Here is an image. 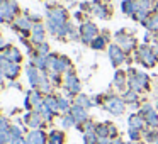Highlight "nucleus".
Returning <instances> with one entry per match:
<instances>
[{"instance_id":"473e14b6","label":"nucleus","mask_w":158,"mask_h":144,"mask_svg":"<svg viewBox=\"0 0 158 144\" xmlns=\"http://www.w3.org/2000/svg\"><path fill=\"white\" fill-rule=\"evenodd\" d=\"M156 109H158V100H156Z\"/></svg>"},{"instance_id":"2f4dec72","label":"nucleus","mask_w":158,"mask_h":144,"mask_svg":"<svg viewBox=\"0 0 158 144\" xmlns=\"http://www.w3.org/2000/svg\"><path fill=\"white\" fill-rule=\"evenodd\" d=\"M155 34H156V38H158V31H156V32H155Z\"/></svg>"},{"instance_id":"aec40b11","label":"nucleus","mask_w":158,"mask_h":144,"mask_svg":"<svg viewBox=\"0 0 158 144\" xmlns=\"http://www.w3.org/2000/svg\"><path fill=\"white\" fill-rule=\"evenodd\" d=\"M75 105H80V107H83V109H90V107H92V102H90L85 95H78V98L75 100Z\"/></svg>"},{"instance_id":"cd10ccee","label":"nucleus","mask_w":158,"mask_h":144,"mask_svg":"<svg viewBox=\"0 0 158 144\" xmlns=\"http://www.w3.org/2000/svg\"><path fill=\"white\" fill-rule=\"evenodd\" d=\"M5 48V41H4V38L0 36V49H4Z\"/></svg>"},{"instance_id":"f8f14e48","label":"nucleus","mask_w":158,"mask_h":144,"mask_svg":"<svg viewBox=\"0 0 158 144\" xmlns=\"http://www.w3.org/2000/svg\"><path fill=\"white\" fill-rule=\"evenodd\" d=\"M144 124H146V122H144V119L141 117V114H133V115L129 117V127H131V129L141 130Z\"/></svg>"},{"instance_id":"7ed1b4c3","label":"nucleus","mask_w":158,"mask_h":144,"mask_svg":"<svg viewBox=\"0 0 158 144\" xmlns=\"http://www.w3.org/2000/svg\"><path fill=\"white\" fill-rule=\"evenodd\" d=\"M139 114H141V117L144 119V122H146L148 126L153 127V129H156V126H158V114L155 112L153 107L151 105H143L141 110H139Z\"/></svg>"},{"instance_id":"9b49d317","label":"nucleus","mask_w":158,"mask_h":144,"mask_svg":"<svg viewBox=\"0 0 158 144\" xmlns=\"http://www.w3.org/2000/svg\"><path fill=\"white\" fill-rule=\"evenodd\" d=\"M27 78H29V82H31V85L38 88V85L41 83L43 76L39 75V70L36 68V66H32V65H31V66L27 68Z\"/></svg>"},{"instance_id":"dca6fc26","label":"nucleus","mask_w":158,"mask_h":144,"mask_svg":"<svg viewBox=\"0 0 158 144\" xmlns=\"http://www.w3.org/2000/svg\"><path fill=\"white\" fill-rule=\"evenodd\" d=\"M63 139H65V136H63V132H60V130H53L48 136L49 144H63Z\"/></svg>"},{"instance_id":"f3484780","label":"nucleus","mask_w":158,"mask_h":144,"mask_svg":"<svg viewBox=\"0 0 158 144\" xmlns=\"http://www.w3.org/2000/svg\"><path fill=\"white\" fill-rule=\"evenodd\" d=\"M95 134L99 139L109 137V124H97L95 126Z\"/></svg>"},{"instance_id":"6e6552de","label":"nucleus","mask_w":158,"mask_h":144,"mask_svg":"<svg viewBox=\"0 0 158 144\" xmlns=\"http://www.w3.org/2000/svg\"><path fill=\"white\" fill-rule=\"evenodd\" d=\"M46 134L43 132V130H38V129H32L31 134L27 136V139H26V142L27 144H46Z\"/></svg>"},{"instance_id":"423d86ee","label":"nucleus","mask_w":158,"mask_h":144,"mask_svg":"<svg viewBox=\"0 0 158 144\" xmlns=\"http://www.w3.org/2000/svg\"><path fill=\"white\" fill-rule=\"evenodd\" d=\"M90 10H92L94 14L97 15V17H100V19H109V17H110V9L107 7L106 4H100L99 0L92 4V7H90Z\"/></svg>"},{"instance_id":"a211bd4d","label":"nucleus","mask_w":158,"mask_h":144,"mask_svg":"<svg viewBox=\"0 0 158 144\" xmlns=\"http://www.w3.org/2000/svg\"><path fill=\"white\" fill-rule=\"evenodd\" d=\"M106 42H107V39L100 34V36H97V38L92 41V48L97 49V51H99V49H104V48H106Z\"/></svg>"},{"instance_id":"c756f323","label":"nucleus","mask_w":158,"mask_h":144,"mask_svg":"<svg viewBox=\"0 0 158 144\" xmlns=\"http://www.w3.org/2000/svg\"><path fill=\"white\" fill-rule=\"evenodd\" d=\"M151 144H158V139H156V141H155V142H151Z\"/></svg>"},{"instance_id":"a878e982","label":"nucleus","mask_w":158,"mask_h":144,"mask_svg":"<svg viewBox=\"0 0 158 144\" xmlns=\"http://www.w3.org/2000/svg\"><path fill=\"white\" fill-rule=\"evenodd\" d=\"M127 134H129V139H131V141H138V139H141V130H138V129H131V127H129Z\"/></svg>"},{"instance_id":"393cba45","label":"nucleus","mask_w":158,"mask_h":144,"mask_svg":"<svg viewBox=\"0 0 158 144\" xmlns=\"http://www.w3.org/2000/svg\"><path fill=\"white\" fill-rule=\"evenodd\" d=\"M58 105L61 112H70V102L66 98H58Z\"/></svg>"},{"instance_id":"0eeeda50","label":"nucleus","mask_w":158,"mask_h":144,"mask_svg":"<svg viewBox=\"0 0 158 144\" xmlns=\"http://www.w3.org/2000/svg\"><path fill=\"white\" fill-rule=\"evenodd\" d=\"M26 122H27V126L32 127V129H39V127L43 126V115L38 110H32V112H29L27 115H26Z\"/></svg>"},{"instance_id":"f257e3e1","label":"nucleus","mask_w":158,"mask_h":144,"mask_svg":"<svg viewBox=\"0 0 158 144\" xmlns=\"http://www.w3.org/2000/svg\"><path fill=\"white\" fill-rule=\"evenodd\" d=\"M99 36V29L94 22H83L82 27H80V38L83 42L87 44H92V41Z\"/></svg>"},{"instance_id":"ddd939ff","label":"nucleus","mask_w":158,"mask_h":144,"mask_svg":"<svg viewBox=\"0 0 158 144\" xmlns=\"http://www.w3.org/2000/svg\"><path fill=\"white\" fill-rule=\"evenodd\" d=\"M4 56L5 58L9 59V61H12V63H21V53H19V49L17 48H14V46H12V48H9L7 51L4 53Z\"/></svg>"},{"instance_id":"7c9ffc66","label":"nucleus","mask_w":158,"mask_h":144,"mask_svg":"<svg viewBox=\"0 0 158 144\" xmlns=\"http://www.w3.org/2000/svg\"><path fill=\"white\" fill-rule=\"evenodd\" d=\"M153 2H155V4H158V0H153Z\"/></svg>"},{"instance_id":"20e7f679","label":"nucleus","mask_w":158,"mask_h":144,"mask_svg":"<svg viewBox=\"0 0 158 144\" xmlns=\"http://www.w3.org/2000/svg\"><path fill=\"white\" fill-rule=\"evenodd\" d=\"M109 56H110V63H112V66H119V65H123V63L126 61V53H124L117 44H110Z\"/></svg>"},{"instance_id":"f03ea898","label":"nucleus","mask_w":158,"mask_h":144,"mask_svg":"<svg viewBox=\"0 0 158 144\" xmlns=\"http://www.w3.org/2000/svg\"><path fill=\"white\" fill-rule=\"evenodd\" d=\"M106 110H109L110 114L114 115H121L124 112V100H121L119 97H107L106 98V103H104Z\"/></svg>"},{"instance_id":"72a5a7b5","label":"nucleus","mask_w":158,"mask_h":144,"mask_svg":"<svg viewBox=\"0 0 158 144\" xmlns=\"http://www.w3.org/2000/svg\"><path fill=\"white\" fill-rule=\"evenodd\" d=\"M106 2H109V0H106Z\"/></svg>"},{"instance_id":"1a4fd4ad","label":"nucleus","mask_w":158,"mask_h":144,"mask_svg":"<svg viewBox=\"0 0 158 144\" xmlns=\"http://www.w3.org/2000/svg\"><path fill=\"white\" fill-rule=\"evenodd\" d=\"M44 34H46V31H44V27H43L39 22L32 26V29H31V39L36 42V44L44 42Z\"/></svg>"},{"instance_id":"39448f33","label":"nucleus","mask_w":158,"mask_h":144,"mask_svg":"<svg viewBox=\"0 0 158 144\" xmlns=\"http://www.w3.org/2000/svg\"><path fill=\"white\" fill-rule=\"evenodd\" d=\"M65 88H66V92H68L70 95H77V93L80 92V82H78V78L75 76V73H73L72 70H70V71L66 73Z\"/></svg>"},{"instance_id":"bb28decb","label":"nucleus","mask_w":158,"mask_h":144,"mask_svg":"<svg viewBox=\"0 0 158 144\" xmlns=\"http://www.w3.org/2000/svg\"><path fill=\"white\" fill-rule=\"evenodd\" d=\"M10 136L12 139H17V137H22V132L17 126H10Z\"/></svg>"},{"instance_id":"2eb2a0df","label":"nucleus","mask_w":158,"mask_h":144,"mask_svg":"<svg viewBox=\"0 0 158 144\" xmlns=\"http://www.w3.org/2000/svg\"><path fill=\"white\" fill-rule=\"evenodd\" d=\"M126 83H127V73H124V71H117V73H116V76H114V85H116L119 90H123Z\"/></svg>"},{"instance_id":"b1692460","label":"nucleus","mask_w":158,"mask_h":144,"mask_svg":"<svg viewBox=\"0 0 158 144\" xmlns=\"http://www.w3.org/2000/svg\"><path fill=\"white\" fill-rule=\"evenodd\" d=\"M36 51H38V54L48 56V53H49V46L46 44V42H41V44H38V48H36Z\"/></svg>"},{"instance_id":"9d476101","label":"nucleus","mask_w":158,"mask_h":144,"mask_svg":"<svg viewBox=\"0 0 158 144\" xmlns=\"http://www.w3.org/2000/svg\"><path fill=\"white\" fill-rule=\"evenodd\" d=\"M70 114L73 115V119L77 120V124H83L87 122V109H83V107L80 105H73L72 109H70Z\"/></svg>"},{"instance_id":"4468645a","label":"nucleus","mask_w":158,"mask_h":144,"mask_svg":"<svg viewBox=\"0 0 158 144\" xmlns=\"http://www.w3.org/2000/svg\"><path fill=\"white\" fill-rule=\"evenodd\" d=\"M121 9L126 15L129 17H134V12H136V5H134V0H124L123 4H121Z\"/></svg>"},{"instance_id":"412c9836","label":"nucleus","mask_w":158,"mask_h":144,"mask_svg":"<svg viewBox=\"0 0 158 144\" xmlns=\"http://www.w3.org/2000/svg\"><path fill=\"white\" fill-rule=\"evenodd\" d=\"M123 98H124V102H127V103H136L138 95H136V92H134V90H129V92H126L123 95Z\"/></svg>"},{"instance_id":"6ab92c4d","label":"nucleus","mask_w":158,"mask_h":144,"mask_svg":"<svg viewBox=\"0 0 158 144\" xmlns=\"http://www.w3.org/2000/svg\"><path fill=\"white\" fill-rule=\"evenodd\" d=\"M38 90H39V92H43V93H49V92H51V82H49L46 76H43L41 83L38 85Z\"/></svg>"},{"instance_id":"5701e85b","label":"nucleus","mask_w":158,"mask_h":144,"mask_svg":"<svg viewBox=\"0 0 158 144\" xmlns=\"http://www.w3.org/2000/svg\"><path fill=\"white\" fill-rule=\"evenodd\" d=\"M61 124H63V127H72V126H75V124H77V120L73 119V115L68 112L65 117H63V122Z\"/></svg>"},{"instance_id":"4be33fe9","label":"nucleus","mask_w":158,"mask_h":144,"mask_svg":"<svg viewBox=\"0 0 158 144\" xmlns=\"http://www.w3.org/2000/svg\"><path fill=\"white\" fill-rule=\"evenodd\" d=\"M144 139H146L150 144H151V142H155V141L158 139V132H156V129H153V127H151V129L148 130L146 134H144Z\"/></svg>"},{"instance_id":"c85d7f7f","label":"nucleus","mask_w":158,"mask_h":144,"mask_svg":"<svg viewBox=\"0 0 158 144\" xmlns=\"http://www.w3.org/2000/svg\"><path fill=\"white\" fill-rule=\"evenodd\" d=\"M110 144H123V141H121V139H117V137H114V141H112Z\"/></svg>"}]
</instances>
